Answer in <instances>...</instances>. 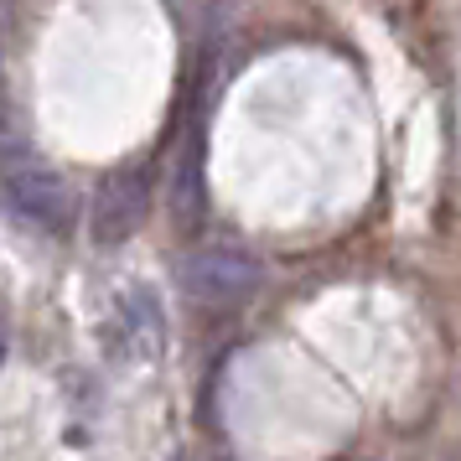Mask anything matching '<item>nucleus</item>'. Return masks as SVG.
Segmentation results:
<instances>
[{"label":"nucleus","instance_id":"5","mask_svg":"<svg viewBox=\"0 0 461 461\" xmlns=\"http://www.w3.org/2000/svg\"><path fill=\"white\" fill-rule=\"evenodd\" d=\"M0 363H5V316H0Z\"/></svg>","mask_w":461,"mask_h":461},{"label":"nucleus","instance_id":"3","mask_svg":"<svg viewBox=\"0 0 461 461\" xmlns=\"http://www.w3.org/2000/svg\"><path fill=\"white\" fill-rule=\"evenodd\" d=\"M5 187H11L16 208H22L32 223H42V229H68V223H73V192H68V182L52 167H42V161H26V167L5 171Z\"/></svg>","mask_w":461,"mask_h":461},{"label":"nucleus","instance_id":"4","mask_svg":"<svg viewBox=\"0 0 461 461\" xmlns=\"http://www.w3.org/2000/svg\"><path fill=\"white\" fill-rule=\"evenodd\" d=\"M125 316H130V332L140 337V353H156L167 342V316L156 312L150 291H130L125 295Z\"/></svg>","mask_w":461,"mask_h":461},{"label":"nucleus","instance_id":"1","mask_svg":"<svg viewBox=\"0 0 461 461\" xmlns=\"http://www.w3.org/2000/svg\"><path fill=\"white\" fill-rule=\"evenodd\" d=\"M265 285V265L244 249H197L182 259V291L197 301V306H244L254 301Z\"/></svg>","mask_w":461,"mask_h":461},{"label":"nucleus","instance_id":"6","mask_svg":"<svg viewBox=\"0 0 461 461\" xmlns=\"http://www.w3.org/2000/svg\"><path fill=\"white\" fill-rule=\"evenodd\" d=\"M0 32H5V5H0Z\"/></svg>","mask_w":461,"mask_h":461},{"label":"nucleus","instance_id":"2","mask_svg":"<svg viewBox=\"0 0 461 461\" xmlns=\"http://www.w3.org/2000/svg\"><path fill=\"white\" fill-rule=\"evenodd\" d=\"M146 212H150L146 171L125 167V171H114V176H104V187H99V197H94L88 223H94V239H99L104 249H114V244H125L130 233L146 223Z\"/></svg>","mask_w":461,"mask_h":461}]
</instances>
